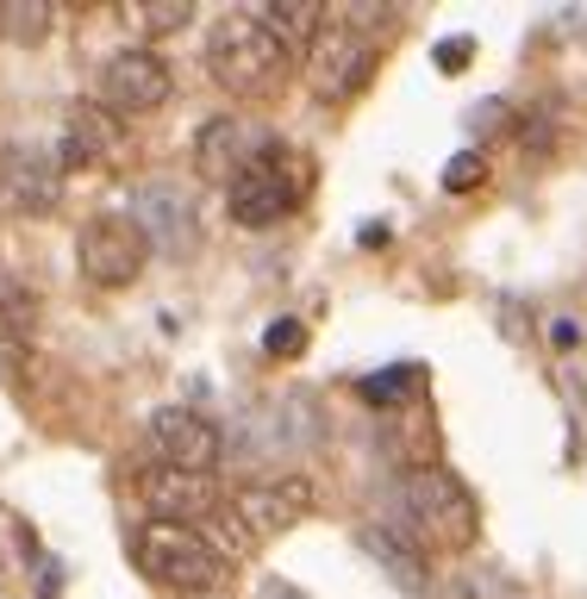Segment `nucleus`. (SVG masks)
I'll return each mask as SVG.
<instances>
[{
	"mask_svg": "<svg viewBox=\"0 0 587 599\" xmlns=\"http://www.w3.org/2000/svg\"><path fill=\"white\" fill-rule=\"evenodd\" d=\"M375 25H400V13H375V7H344V13H332L325 20V32L313 38V51L300 57V69H307V88H313L325 107H344V100H356L363 88L375 81V69H381V32Z\"/></svg>",
	"mask_w": 587,
	"mask_h": 599,
	"instance_id": "20e7f679",
	"label": "nucleus"
},
{
	"mask_svg": "<svg viewBox=\"0 0 587 599\" xmlns=\"http://www.w3.org/2000/svg\"><path fill=\"white\" fill-rule=\"evenodd\" d=\"M388 506H394L388 531H400L425 562L469 556L481 543V506H475L469 481L444 463H407L388 487Z\"/></svg>",
	"mask_w": 587,
	"mask_h": 599,
	"instance_id": "f257e3e1",
	"label": "nucleus"
},
{
	"mask_svg": "<svg viewBox=\"0 0 587 599\" xmlns=\"http://www.w3.org/2000/svg\"><path fill=\"white\" fill-rule=\"evenodd\" d=\"M188 20H195V7H188V0H137V7H125V25L137 32V44L169 38V32H181Z\"/></svg>",
	"mask_w": 587,
	"mask_h": 599,
	"instance_id": "f3484780",
	"label": "nucleus"
},
{
	"mask_svg": "<svg viewBox=\"0 0 587 599\" xmlns=\"http://www.w3.org/2000/svg\"><path fill=\"white\" fill-rule=\"evenodd\" d=\"M151 456L157 463H176V468H200V475H219V456H225V431L195 407H157L151 412Z\"/></svg>",
	"mask_w": 587,
	"mask_h": 599,
	"instance_id": "ddd939ff",
	"label": "nucleus"
},
{
	"mask_svg": "<svg viewBox=\"0 0 587 599\" xmlns=\"http://www.w3.org/2000/svg\"><path fill=\"white\" fill-rule=\"evenodd\" d=\"M251 13L269 25L281 44H288L294 57H307L313 38L325 32V20H332V7H319V0H263V7H251Z\"/></svg>",
	"mask_w": 587,
	"mask_h": 599,
	"instance_id": "2eb2a0df",
	"label": "nucleus"
},
{
	"mask_svg": "<svg viewBox=\"0 0 587 599\" xmlns=\"http://www.w3.org/2000/svg\"><path fill=\"white\" fill-rule=\"evenodd\" d=\"M313 506H319V487L307 475H263V481H244L225 493V519H232L244 550H263V543L288 537L294 524L313 519Z\"/></svg>",
	"mask_w": 587,
	"mask_h": 599,
	"instance_id": "423d86ee",
	"label": "nucleus"
},
{
	"mask_svg": "<svg viewBox=\"0 0 587 599\" xmlns=\"http://www.w3.org/2000/svg\"><path fill=\"white\" fill-rule=\"evenodd\" d=\"M63 188H69V169L51 144H38V137L0 144V200L20 219H51L63 207Z\"/></svg>",
	"mask_w": 587,
	"mask_h": 599,
	"instance_id": "1a4fd4ad",
	"label": "nucleus"
},
{
	"mask_svg": "<svg viewBox=\"0 0 587 599\" xmlns=\"http://www.w3.org/2000/svg\"><path fill=\"white\" fill-rule=\"evenodd\" d=\"M481 587H488V575H463V580L451 587V599H488Z\"/></svg>",
	"mask_w": 587,
	"mask_h": 599,
	"instance_id": "412c9836",
	"label": "nucleus"
},
{
	"mask_svg": "<svg viewBox=\"0 0 587 599\" xmlns=\"http://www.w3.org/2000/svg\"><path fill=\"white\" fill-rule=\"evenodd\" d=\"M38 331V293L13 269H0V344H25Z\"/></svg>",
	"mask_w": 587,
	"mask_h": 599,
	"instance_id": "dca6fc26",
	"label": "nucleus"
},
{
	"mask_svg": "<svg viewBox=\"0 0 587 599\" xmlns=\"http://www.w3.org/2000/svg\"><path fill=\"white\" fill-rule=\"evenodd\" d=\"M132 568L151 587L176 599H207L225 587L232 556L207 537V524H169V519H144L132 531Z\"/></svg>",
	"mask_w": 587,
	"mask_h": 599,
	"instance_id": "7ed1b4c3",
	"label": "nucleus"
},
{
	"mask_svg": "<svg viewBox=\"0 0 587 599\" xmlns=\"http://www.w3.org/2000/svg\"><path fill=\"white\" fill-rule=\"evenodd\" d=\"M151 237L137 232L125 213H95L81 219L76 232V275L88 281V288L100 293H119V288H137L144 281V269H151Z\"/></svg>",
	"mask_w": 587,
	"mask_h": 599,
	"instance_id": "0eeeda50",
	"label": "nucleus"
},
{
	"mask_svg": "<svg viewBox=\"0 0 587 599\" xmlns=\"http://www.w3.org/2000/svg\"><path fill=\"white\" fill-rule=\"evenodd\" d=\"M463 51H469V44H463V38H451V44H444V57H438V63H444V69H463Z\"/></svg>",
	"mask_w": 587,
	"mask_h": 599,
	"instance_id": "4be33fe9",
	"label": "nucleus"
},
{
	"mask_svg": "<svg viewBox=\"0 0 587 599\" xmlns=\"http://www.w3.org/2000/svg\"><path fill=\"white\" fill-rule=\"evenodd\" d=\"M263 144H269V137L256 132L244 113H219V119H207V125L195 132V169L225 188V181H232V175L244 169Z\"/></svg>",
	"mask_w": 587,
	"mask_h": 599,
	"instance_id": "4468645a",
	"label": "nucleus"
},
{
	"mask_svg": "<svg viewBox=\"0 0 587 599\" xmlns=\"http://www.w3.org/2000/svg\"><path fill=\"white\" fill-rule=\"evenodd\" d=\"M132 493L144 500L151 519H169V524H207L213 512H225V487H219V475L157 463V456L132 475Z\"/></svg>",
	"mask_w": 587,
	"mask_h": 599,
	"instance_id": "9d476101",
	"label": "nucleus"
},
{
	"mask_svg": "<svg viewBox=\"0 0 587 599\" xmlns=\"http://www.w3.org/2000/svg\"><path fill=\"white\" fill-rule=\"evenodd\" d=\"M200 63H207V76H213V88L225 100H269V95L288 88L300 57L244 7V13H219V20L207 25Z\"/></svg>",
	"mask_w": 587,
	"mask_h": 599,
	"instance_id": "f03ea898",
	"label": "nucleus"
},
{
	"mask_svg": "<svg viewBox=\"0 0 587 599\" xmlns=\"http://www.w3.org/2000/svg\"><path fill=\"white\" fill-rule=\"evenodd\" d=\"M481 175H488V156H481V151H456V163L444 169V188L463 193V188H475Z\"/></svg>",
	"mask_w": 587,
	"mask_h": 599,
	"instance_id": "6ab92c4d",
	"label": "nucleus"
},
{
	"mask_svg": "<svg viewBox=\"0 0 587 599\" xmlns=\"http://www.w3.org/2000/svg\"><path fill=\"white\" fill-rule=\"evenodd\" d=\"M307 193H313V156L300 151V144L269 137L225 181V219L244 225V232H269V225H281V219H294L307 207Z\"/></svg>",
	"mask_w": 587,
	"mask_h": 599,
	"instance_id": "39448f33",
	"label": "nucleus"
},
{
	"mask_svg": "<svg viewBox=\"0 0 587 599\" xmlns=\"http://www.w3.org/2000/svg\"><path fill=\"white\" fill-rule=\"evenodd\" d=\"M300 344H307V325L300 319H281V325L263 331V356H294Z\"/></svg>",
	"mask_w": 587,
	"mask_h": 599,
	"instance_id": "aec40b11",
	"label": "nucleus"
},
{
	"mask_svg": "<svg viewBox=\"0 0 587 599\" xmlns=\"http://www.w3.org/2000/svg\"><path fill=\"white\" fill-rule=\"evenodd\" d=\"M176 95V69L163 63L157 44H119L107 51L95 69V100L119 119H144V113H163Z\"/></svg>",
	"mask_w": 587,
	"mask_h": 599,
	"instance_id": "6e6552de",
	"label": "nucleus"
},
{
	"mask_svg": "<svg viewBox=\"0 0 587 599\" xmlns=\"http://www.w3.org/2000/svg\"><path fill=\"white\" fill-rule=\"evenodd\" d=\"M57 156H63V169H119V163L132 156V132H125V119L107 113L100 100H76V107L63 113Z\"/></svg>",
	"mask_w": 587,
	"mask_h": 599,
	"instance_id": "f8f14e48",
	"label": "nucleus"
},
{
	"mask_svg": "<svg viewBox=\"0 0 587 599\" xmlns=\"http://www.w3.org/2000/svg\"><path fill=\"white\" fill-rule=\"evenodd\" d=\"M207 599H213V594H207Z\"/></svg>",
	"mask_w": 587,
	"mask_h": 599,
	"instance_id": "5701e85b",
	"label": "nucleus"
},
{
	"mask_svg": "<svg viewBox=\"0 0 587 599\" xmlns=\"http://www.w3.org/2000/svg\"><path fill=\"white\" fill-rule=\"evenodd\" d=\"M57 25V7L51 0H7L0 7V38L7 44H44Z\"/></svg>",
	"mask_w": 587,
	"mask_h": 599,
	"instance_id": "a211bd4d",
	"label": "nucleus"
},
{
	"mask_svg": "<svg viewBox=\"0 0 587 599\" xmlns=\"http://www.w3.org/2000/svg\"><path fill=\"white\" fill-rule=\"evenodd\" d=\"M125 219H132L137 232L151 237V251L163 256H188L200 244V225H195V193L157 175V181H137L132 200H125Z\"/></svg>",
	"mask_w": 587,
	"mask_h": 599,
	"instance_id": "9b49d317",
	"label": "nucleus"
}]
</instances>
